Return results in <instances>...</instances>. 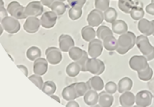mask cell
Returning a JSON list of instances; mask_svg holds the SVG:
<instances>
[{
  "mask_svg": "<svg viewBox=\"0 0 154 107\" xmlns=\"http://www.w3.org/2000/svg\"><path fill=\"white\" fill-rule=\"evenodd\" d=\"M136 36L133 32L127 31L122 35H119L118 39V46H117V52L120 55H124L132 49L134 46L136 45Z\"/></svg>",
  "mask_w": 154,
  "mask_h": 107,
  "instance_id": "1",
  "label": "cell"
},
{
  "mask_svg": "<svg viewBox=\"0 0 154 107\" xmlns=\"http://www.w3.org/2000/svg\"><path fill=\"white\" fill-rule=\"evenodd\" d=\"M136 46L142 54L147 59V61L154 59V46H151L147 36L143 35V34L138 36L136 38Z\"/></svg>",
  "mask_w": 154,
  "mask_h": 107,
  "instance_id": "2",
  "label": "cell"
},
{
  "mask_svg": "<svg viewBox=\"0 0 154 107\" xmlns=\"http://www.w3.org/2000/svg\"><path fill=\"white\" fill-rule=\"evenodd\" d=\"M7 11L10 16L14 17V18L18 19V20L27 18L25 14V7H23L22 5L19 4L17 1L10 2L7 7Z\"/></svg>",
  "mask_w": 154,
  "mask_h": 107,
  "instance_id": "3",
  "label": "cell"
},
{
  "mask_svg": "<svg viewBox=\"0 0 154 107\" xmlns=\"http://www.w3.org/2000/svg\"><path fill=\"white\" fill-rule=\"evenodd\" d=\"M87 71L91 72V74L94 75H100L102 74L105 71V65L104 63L97 59V58H89L88 62H87Z\"/></svg>",
  "mask_w": 154,
  "mask_h": 107,
  "instance_id": "4",
  "label": "cell"
},
{
  "mask_svg": "<svg viewBox=\"0 0 154 107\" xmlns=\"http://www.w3.org/2000/svg\"><path fill=\"white\" fill-rule=\"evenodd\" d=\"M4 31L9 34H16L20 30V23L19 20L12 16H7L1 21Z\"/></svg>",
  "mask_w": 154,
  "mask_h": 107,
  "instance_id": "5",
  "label": "cell"
},
{
  "mask_svg": "<svg viewBox=\"0 0 154 107\" xmlns=\"http://www.w3.org/2000/svg\"><path fill=\"white\" fill-rule=\"evenodd\" d=\"M45 55H46V60L51 65L60 64L62 59H63L61 49L60 48L55 47V46H50V47L46 48Z\"/></svg>",
  "mask_w": 154,
  "mask_h": 107,
  "instance_id": "6",
  "label": "cell"
},
{
  "mask_svg": "<svg viewBox=\"0 0 154 107\" xmlns=\"http://www.w3.org/2000/svg\"><path fill=\"white\" fill-rule=\"evenodd\" d=\"M103 42L100 39H94L93 41L89 42V47H88V54L91 58H97L103 51Z\"/></svg>",
  "mask_w": 154,
  "mask_h": 107,
  "instance_id": "7",
  "label": "cell"
},
{
  "mask_svg": "<svg viewBox=\"0 0 154 107\" xmlns=\"http://www.w3.org/2000/svg\"><path fill=\"white\" fill-rule=\"evenodd\" d=\"M152 102V94L149 91L143 90L140 91L135 96V103L140 107H146L149 106Z\"/></svg>",
  "mask_w": 154,
  "mask_h": 107,
  "instance_id": "8",
  "label": "cell"
},
{
  "mask_svg": "<svg viewBox=\"0 0 154 107\" xmlns=\"http://www.w3.org/2000/svg\"><path fill=\"white\" fill-rule=\"evenodd\" d=\"M148 66V61L143 55H135L130 58L129 60V67L131 68V70L140 71Z\"/></svg>",
  "mask_w": 154,
  "mask_h": 107,
  "instance_id": "9",
  "label": "cell"
},
{
  "mask_svg": "<svg viewBox=\"0 0 154 107\" xmlns=\"http://www.w3.org/2000/svg\"><path fill=\"white\" fill-rule=\"evenodd\" d=\"M103 20H104L103 12L97 9H94L93 11H91L90 14H88V17H87V22L91 27L100 26V24L103 22Z\"/></svg>",
  "mask_w": 154,
  "mask_h": 107,
  "instance_id": "10",
  "label": "cell"
},
{
  "mask_svg": "<svg viewBox=\"0 0 154 107\" xmlns=\"http://www.w3.org/2000/svg\"><path fill=\"white\" fill-rule=\"evenodd\" d=\"M58 16L53 11L42 13L41 17V25L45 29H50L55 26Z\"/></svg>",
  "mask_w": 154,
  "mask_h": 107,
  "instance_id": "11",
  "label": "cell"
},
{
  "mask_svg": "<svg viewBox=\"0 0 154 107\" xmlns=\"http://www.w3.org/2000/svg\"><path fill=\"white\" fill-rule=\"evenodd\" d=\"M43 13V5L41 1H32L27 4L25 7L26 17H38Z\"/></svg>",
  "mask_w": 154,
  "mask_h": 107,
  "instance_id": "12",
  "label": "cell"
},
{
  "mask_svg": "<svg viewBox=\"0 0 154 107\" xmlns=\"http://www.w3.org/2000/svg\"><path fill=\"white\" fill-rule=\"evenodd\" d=\"M40 26H41V20L38 18V17H28L23 25V28L27 33L34 34L38 31Z\"/></svg>",
  "mask_w": 154,
  "mask_h": 107,
  "instance_id": "13",
  "label": "cell"
},
{
  "mask_svg": "<svg viewBox=\"0 0 154 107\" xmlns=\"http://www.w3.org/2000/svg\"><path fill=\"white\" fill-rule=\"evenodd\" d=\"M48 61L45 58L40 57L38 59L34 61L33 65V71L34 74H38V75H43L46 74V71L48 70Z\"/></svg>",
  "mask_w": 154,
  "mask_h": 107,
  "instance_id": "14",
  "label": "cell"
},
{
  "mask_svg": "<svg viewBox=\"0 0 154 107\" xmlns=\"http://www.w3.org/2000/svg\"><path fill=\"white\" fill-rule=\"evenodd\" d=\"M74 46V40L67 34H62L59 37V48L63 52H69Z\"/></svg>",
  "mask_w": 154,
  "mask_h": 107,
  "instance_id": "15",
  "label": "cell"
},
{
  "mask_svg": "<svg viewBox=\"0 0 154 107\" xmlns=\"http://www.w3.org/2000/svg\"><path fill=\"white\" fill-rule=\"evenodd\" d=\"M138 29L142 34L146 36H150L154 32V25L152 21H149L146 18H142L139 20Z\"/></svg>",
  "mask_w": 154,
  "mask_h": 107,
  "instance_id": "16",
  "label": "cell"
},
{
  "mask_svg": "<svg viewBox=\"0 0 154 107\" xmlns=\"http://www.w3.org/2000/svg\"><path fill=\"white\" fill-rule=\"evenodd\" d=\"M86 83H87V85H88L89 89L97 91V92L102 91L103 88H104V86H105L103 79L101 78L99 75H95L94 77H91V78L87 81Z\"/></svg>",
  "mask_w": 154,
  "mask_h": 107,
  "instance_id": "17",
  "label": "cell"
},
{
  "mask_svg": "<svg viewBox=\"0 0 154 107\" xmlns=\"http://www.w3.org/2000/svg\"><path fill=\"white\" fill-rule=\"evenodd\" d=\"M98 96L99 94L97 91L89 89L84 95V102L89 106H94L98 103Z\"/></svg>",
  "mask_w": 154,
  "mask_h": 107,
  "instance_id": "18",
  "label": "cell"
},
{
  "mask_svg": "<svg viewBox=\"0 0 154 107\" xmlns=\"http://www.w3.org/2000/svg\"><path fill=\"white\" fill-rule=\"evenodd\" d=\"M119 103L123 107H130L133 106L135 103V96L130 91L124 92L119 96Z\"/></svg>",
  "mask_w": 154,
  "mask_h": 107,
  "instance_id": "19",
  "label": "cell"
},
{
  "mask_svg": "<svg viewBox=\"0 0 154 107\" xmlns=\"http://www.w3.org/2000/svg\"><path fill=\"white\" fill-rule=\"evenodd\" d=\"M114 102V98L112 94L108 92H101L98 96V105L101 107H110Z\"/></svg>",
  "mask_w": 154,
  "mask_h": 107,
  "instance_id": "20",
  "label": "cell"
},
{
  "mask_svg": "<svg viewBox=\"0 0 154 107\" xmlns=\"http://www.w3.org/2000/svg\"><path fill=\"white\" fill-rule=\"evenodd\" d=\"M112 31L115 34L122 35V34L128 31L127 23L123 20H120V19H117V20H115L112 23Z\"/></svg>",
  "mask_w": 154,
  "mask_h": 107,
  "instance_id": "21",
  "label": "cell"
},
{
  "mask_svg": "<svg viewBox=\"0 0 154 107\" xmlns=\"http://www.w3.org/2000/svg\"><path fill=\"white\" fill-rule=\"evenodd\" d=\"M81 36L82 39L85 42H91L96 37V31L94 29V27H91L90 25L84 26L81 29Z\"/></svg>",
  "mask_w": 154,
  "mask_h": 107,
  "instance_id": "22",
  "label": "cell"
},
{
  "mask_svg": "<svg viewBox=\"0 0 154 107\" xmlns=\"http://www.w3.org/2000/svg\"><path fill=\"white\" fill-rule=\"evenodd\" d=\"M62 96H63V99L67 101L76 99L77 94H76V91L74 88V85L71 84V85L66 86V88H64V90L62 91Z\"/></svg>",
  "mask_w": 154,
  "mask_h": 107,
  "instance_id": "23",
  "label": "cell"
},
{
  "mask_svg": "<svg viewBox=\"0 0 154 107\" xmlns=\"http://www.w3.org/2000/svg\"><path fill=\"white\" fill-rule=\"evenodd\" d=\"M133 87V81L129 77H123L118 83V91L119 93H124V92L130 91Z\"/></svg>",
  "mask_w": 154,
  "mask_h": 107,
  "instance_id": "24",
  "label": "cell"
},
{
  "mask_svg": "<svg viewBox=\"0 0 154 107\" xmlns=\"http://www.w3.org/2000/svg\"><path fill=\"white\" fill-rule=\"evenodd\" d=\"M103 42V46L106 50L108 51H115L117 49L118 46V39H116L114 35H110L108 37H106Z\"/></svg>",
  "mask_w": 154,
  "mask_h": 107,
  "instance_id": "25",
  "label": "cell"
},
{
  "mask_svg": "<svg viewBox=\"0 0 154 107\" xmlns=\"http://www.w3.org/2000/svg\"><path fill=\"white\" fill-rule=\"evenodd\" d=\"M51 9V11L54 12L57 16H62L64 14L66 10V5L63 2V1H59V0H55L54 2L52 3V5L49 7Z\"/></svg>",
  "mask_w": 154,
  "mask_h": 107,
  "instance_id": "26",
  "label": "cell"
},
{
  "mask_svg": "<svg viewBox=\"0 0 154 107\" xmlns=\"http://www.w3.org/2000/svg\"><path fill=\"white\" fill-rule=\"evenodd\" d=\"M81 71V67L77 62H72L69 65H67L66 69V74L69 77H76L79 74V72Z\"/></svg>",
  "mask_w": 154,
  "mask_h": 107,
  "instance_id": "27",
  "label": "cell"
},
{
  "mask_svg": "<svg viewBox=\"0 0 154 107\" xmlns=\"http://www.w3.org/2000/svg\"><path fill=\"white\" fill-rule=\"evenodd\" d=\"M42 55V51L38 46H30L26 51V57L28 58L30 61H35L41 57Z\"/></svg>",
  "mask_w": 154,
  "mask_h": 107,
  "instance_id": "28",
  "label": "cell"
},
{
  "mask_svg": "<svg viewBox=\"0 0 154 107\" xmlns=\"http://www.w3.org/2000/svg\"><path fill=\"white\" fill-rule=\"evenodd\" d=\"M104 14V20L108 23H113L115 20H117L118 17V13L116 11L115 8L109 7L106 11H104L103 13Z\"/></svg>",
  "mask_w": 154,
  "mask_h": 107,
  "instance_id": "29",
  "label": "cell"
},
{
  "mask_svg": "<svg viewBox=\"0 0 154 107\" xmlns=\"http://www.w3.org/2000/svg\"><path fill=\"white\" fill-rule=\"evenodd\" d=\"M153 76V70L150 68V66H147L146 69L138 71V77L142 81H149Z\"/></svg>",
  "mask_w": 154,
  "mask_h": 107,
  "instance_id": "30",
  "label": "cell"
},
{
  "mask_svg": "<svg viewBox=\"0 0 154 107\" xmlns=\"http://www.w3.org/2000/svg\"><path fill=\"white\" fill-rule=\"evenodd\" d=\"M144 10L142 7H138V6H133V8L130 11V17L134 20H140V19L143 18L144 17Z\"/></svg>",
  "mask_w": 154,
  "mask_h": 107,
  "instance_id": "31",
  "label": "cell"
},
{
  "mask_svg": "<svg viewBox=\"0 0 154 107\" xmlns=\"http://www.w3.org/2000/svg\"><path fill=\"white\" fill-rule=\"evenodd\" d=\"M114 32L112 31V29H110L108 26L105 25H100L98 26V29L96 30V36L100 40H104L106 37H108L110 35H113Z\"/></svg>",
  "mask_w": 154,
  "mask_h": 107,
  "instance_id": "32",
  "label": "cell"
},
{
  "mask_svg": "<svg viewBox=\"0 0 154 107\" xmlns=\"http://www.w3.org/2000/svg\"><path fill=\"white\" fill-rule=\"evenodd\" d=\"M42 90L43 93H45L47 96H51L56 92V84L53 81H50V80L45 81L42 85Z\"/></svg>",
  "mask_w": 154,
  "mask_h": 107,
  "instance_id": "33",
  "label": "cell"
},
{
  "mask_svg": "<svg viewBox=\"0 0 154 107\" xmlns=\"http://www.w3.org/2000/svg\"><path fill=\"white\" fill-rule=\"evenodd\" d=\"M85 50L83 49H81L80 47H77V46H73V47H71L69 51V55L70 57V59L71 60H73L75 62L78 61L80 58L82 57V55H83V53H84Z\"/></svg>",
  "mask_w": 154,
  "mask_h": 107,
  "instance_id": "34",
  "label": "cell"
},
{
  "mask_svg": "<svg viewBox=\"0 0 154 107\" xmlns=\"http://www.w3.org/2000/svg\"><path fill=\"white\" fill-rule=\"evenodd\" d=\"M119 8L124 14H129L133 8L132 0H119Z\"/></svg>",
  "mask_w": 154,
  "mask_h": 107,
  "instance_id": "35",
  "label": "cell"
},
{
  "mask_svg": "<svg viewBox=\"0 0 154 107\" xmlns=\"http://www.w3.org/2000/svg\"><path fill=\"white\" fill-rule=\"evenodd\" d=\"M73 85H74V88L77 94V98L84 96L86 92L89 90L88 85H87L86 82H77V83H73Z\"/></svg>",
  "mask_w": 154,
  "mask_h": 107,
  "instance_id": "36",
  "label": "cell"
},
{
  "mask_svg": "<svg viewBox=\"0 0 154 107\" xmlns=\"http://www.w3.org/2000/svg\"><path fill=\"white\" fill-rule=\"evenodd\" d=\"M82 16V8L81 7H71L69 11V17L71 20H77Z\"/></svg>",
  "mask_w": 154,
  "mask_h": 107,
  "instance_id": "37",
  "label": "cell"
},
{
  "mask_svg": "<svg viewBox=\"0 0 154 107\" xmlns=\"http://www.w3.org/2000/svg\"><path fill=\"white\" fill-rule=\"evenodd\" d=\"M110 0H94V6L95 9L100 10V11H106L109 8Z\"/></svg>",
  "mask_w": 154,
  "mask_h": 107,
  "instance_id": "38",
  "label": "cell"
},
{
  "mask_svg": "<svg viewBox=\"0 0 154 107\" xmlns=\"http://www.w3.org/2000/svg\"><path fill=\"white\" fill-rule=\"evenodd\" d=\"M29 79H30L34 84H35L38 89H41L42 90V85H43V80H42V75H38V74H33V75H31V76H29L28 77Z\"/></svg>",
  "mask_w": 154,
  "mask_h": 107,
  "instance_id": "39",
  "label": "cell"
},
{
  "mask_svg": "<svg viewBox=\"0 0 154 107\" xmlns=\"http://www.w3.org/2000/svg\"><path fill=\"white\" fill-rule=\"evenodd\" d=\"M88 60H89V54H88V52L84 51L82 57L80 58L78 61H77V63H78V64L80 65V67H81V71H84V72L87 71L86 65H87V62H88Z\"/></svg>",
  "mask_w": 154,
  "mask_h": 107,
  "instance_id": "40",
  "label": "cell"
},
{
  "mask_svg": "<svg viewBox=\"0 0 154 107\" xmlns=\"http://www.w3.org/2000/svg\"><path fill=\"white\" fill-rule=\"evenodd\" d=\"M105 91L108 92L109 94H115L118 91V84H116L113 81H109L107 84H105L104 86Z\"/></svg>",
  "mask_w": 154,
  "mask_h": 107,
  "instance_id": "41",
  "label": "cell"
},
{
  "mask_svg": "<svg viewBox=\"0 0 154 107\" xmlns=\"http://www.w3.org/2000/svg\"><path fill=\"white\" fill-rule=\"evenodd\" d=\"M87 0H67L69 6L70 7H83Z\"/></svg>",
  "mask_w": 154,
  "mask_h": 107,
  "instance_id": "42",
  "label": "cell"
},
{
  "mask_svg": "<svg viewBox=\"0 0 154 107\" xmlns=\"http://www.w3.org/2000/svg\"><path fill=\"white\" fill-rule=\"evenodd\" d=\"M7 16H8L7 9L4 8V6H1V7H0V22H1Z\"/></svg>",
  "mask_w": 154,
  "mask_h": 107,
  "instance_id": "43",
  "label": "cell"
},
{
  "mask_svg": "<svg viewBox=\"0 0 154 107\" xmlns=\"http://www.w3.org/2000/svg\"><path fill=\"white\" fill-rule=\"evenodd\" d=\"M147 14H151V16H154V3H150V4H148L147 6L146 7V10H144Z\"/></svg>",
  "mask_w": 154,
  "mask_h": 107,
  "instance_id": "44",
  "label": "cell"
},
{
  "mask_svg": "<svg viewBox=\"0 0 154 107\" xmlns=\"http://www.w3.org/2000/svg\"><path fill=\"white\" fill-rule=\"evenodd\" d=\"M41 3L43 5V6H46V7H50L52 3L55 1V0H40Z\"/></svg>",
  "mask_w": 154,
  "mask_h": 107,
  "instance_id": "45",
  "label": "cell"
},
{
  "mask_svg": "<svg viewBox=\"0 0 154 107\" xmlns=\"http://www.w3.org/2000/svg\"><path fill=\"white\" fill-rule=\"evenodd\" d=\"M67 107H79V104L76 102L75 100H69V102L66 103Z\"/></svg>",
  "mask_w": 154,
  "mask_h": 107,
  "instance_id": "46",
  "label": "cell"
},
{
  "mask_svg": "<svg viewBox=\"0 0 154 107\" xmlns=\"http://www.w3.org/2000/svg\"><path fill=\"white\" fill-rule=\"evenodd\" d=\"M17 68L19 70H21L22 71V72L24 74H25L26 76L28 75V70H27V68L25 67V66H23V65H17Z\"/></svg>",
  "mask_w": 154,
  "mask_h": 107,
  "instance_id": "47",
  "label": "cell"
},
{
  "mask_svg": "<svg viewBox=\"0 0 154 107\" xmlns=\"http://www.w3.org/2000/svg\"><path fill=\"white\" fill-rule=\"evenodd\" d=\"M50 96H51V98H52L53 99H55V100L57 101V102H58V103H60V102H61V100H60V99H59V96H55L54 94H53V95H51Z\"/></svg>",
  "mask_w": 154,
  "mask_h": 107,
  "instance_id": "48",
  "label": "cell"
},
{
  "mask_svg": "<svg viewBox=\"0 0 154 107\" xmlns=\"http://www.w3.org/2000/svg\"><path fill=\"white\" fill-rule=\"evenodd\" d=\"M3 31H4V29H3V26H2V24H1V22H0V36L2 35V33H3Z\"/></svg>",
  "mask_w": 154,
  "mask_h": 107,
  "instance_id": "49",
  "label": "cell"
},
{
  "mask_svg": "<svg viewBox=\"0 0 154 107\" xmlns=\"http://www.w3.org/2000/svg\"><path fill=\"white\" fill-rule=\"evenodd\" d=\"M1 6H4V1L3 0H0V7Z\"/></svg>",
  "mask_w": 154,
  "mask_h": 107,
  "instance_id": "50",
  "label": "cell"
},
{
  "mask_svg": "<svg viewBox=\"0 0 154 107\" xmlns=\"http://www.w3.org/2000/svg\"><path fill=\"white\" fill-rule=\"evenodd\" d=\"M152 23H153V25H154V20H152ZM152 35L154 36V32H153V34H152Z\"/></svg>",
  "mask_w": 154,
  "mask_h": 107,
  "instance_id": "51",
  "label": "cell"
},
{
  "mask_svg": "<svg viewBox=\"0 0 154 107\" xmlns=\"http://www.w3.org/2000/svg\"><path fill=\"white\" fill-rule=\"evenodd\" d=\"M59 1H63V2H64V1H66V0H59Z\"/></svg>",
  "mask_w": 154,
  "mask_h": 107,
  "instance_id": "52",
  "label": "cell"
},
{
  "mask_svg": "<svg viewBox=\"0 0 154 107\" xmlns=\"http://www.w3.org/2000/svg\"><path fill=\"white\" fill-rule=\"evenodd\" d=\"M151 2H152V3H154V0H151Z\"/></svg>",
  "mask_w": 154,
  "mask_h": 107,
  "instance_id": "53",
  "label": "cell"
}]
</instances>
